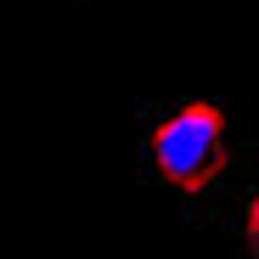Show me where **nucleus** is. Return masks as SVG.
Returning <instances> with one entry per match:
<instances>
[{
	"label": "nucleus",
	"instance_id": "nucleus-1",
	"mask_svg": "<svg viewBox=\"0 0 259 259\" xmlns=\"http://www.w3.org/2000/svg\"><path fill=\"white\" fill-rule=\"evenodd\" d=\"M152 169L181 192H203L226 169V113L214 102H181L152 130Z\"/></svg>",
	"mask_w": 259,
	"mask_h": 259
}]
</instances>
